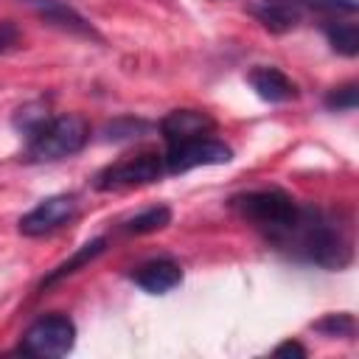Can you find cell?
Returning <instances> with one entry per match:
<instances>
[{
    "label": "cell",
    "instance_id": "cell-22",
    "mask_svg": "<svg viewBox=\"0 0 359 359\" xmlns=\"http://www.w3.org/2000/svg\"><path fill=\"white\" fill-rule=\"evenodd\" d=\"M275 353H278V356H283V353L306 356V348H303V345H297V342H283V345H278V348H275Z\"/></svg>",
    "mask_w": 359,
    "mask_h": 359
},
{
    "label": "cell",
    "instance_id": "cell-14",
    "mask_svg": "<svg viewBox=\"0 0 359 359\" xmlns=\"http://www.w3.org/2000/svg\"><path fill=\"white\" fill-rule=\"evenodd\" d=\"M168 222H171V210H168L165 205H154V208H146L143 213L126 219V222L121 224V230L129 233V236H143V233L163 230Z\"/></svg>",
    "mask_w": 359,
    "mask_h": 359
},
{
    "label": "cell",
    "instance_id": "cell-20",
    "mask_svg": "<svg viewBox=\"0 0 359 359\" xmlns=\"http://www.w3.org/2000/svg\"><path fill=\"white\" fill-rule=\"evenodd\" d=\"M306 11H325V14H353L356 11V0H297Z\"/></svg>",
    "mask_w": 359,
    "mask_h": 359
},
{
    "label": "cell",
    "instance_id": "cell-16",
    "mask_svg": "<svg viewBox=\"0 0 359 359\" xmlns=\"http://www.w3.org/2000/svg\"><path fill=\"white\" fill-rule=\"evenodd\" d=\"M50 118V112H48V107L45 104H39V101H34V104H25V107H20L17 112H14V126L25 135V137H31L45 121Z\"/></svg>",
    "mask_w": 359,
    "mask_h": 359
},
{
    "label": "cell",
    "instance_id": "cell-5",
    "mask_svg": "<svg viewBox=\"0 0 359 359\" xmlns=\"http://www.w3.org/2000/svg\"><path fill=\"white\" fill-rule=\"evenodd\" d=\"M165 174V163L160 154L154 151H140V154H129L112 165H107L104 171H98L95 177V188L98 191H126V188H140L149 182H157Z\"/></svg>",
    "mask_w": 359,
    "mask_h": 359
},
{
    "label": "cell",
    "instance_id": "cell-4",
    "mask_svg": "<svg viewBox=\"0 0 359 359\" xmlns=\"http://www.w3.org/2000/svg\"><path fill=\"white\" fill-rule=\"evenodd\" d=\"M73 345H76V323L65 314H45L25 328L17 351L25 356L53 359L70 353Z\"/></svg>",
    "mask_w": 359,
    "mask_h": 359
},
{
    "label": "cell",
    "instance_id": "cell-3",
    "mask_svg": "<svg viewBox=\"0 0 359 359\" xmlns=\"http://www.w3.org/2000/svg\"><path fill=\"white\" fill-rule=\"evenodd\" d=\"M230 208L252 222L258 230H264L266 238H272L275 233H280L297 213V202L283 194L280 188H261V191H247L230 199Z\"/></svg>",
    "mask_w": 359,
    "mask_h": 359
},
{
    "label": "cell",
    "instance_id": "cell-7",
    "mask_svg": "<svg viewBox=\"0 0 359 359\" xmlns=\"http://www.w3.org/2000/svg\"><path fill=\"white\" fill-rule=\"evenodd\" d=\"M79 213V202L73 194H56L42 199L36 208H31L22 219H20V233L28 238H39L48 236L59 227H65L67 222H73V216Z\"/></svg>",
    "mask_w": 359,
    "mask_h": 359
},
{
    "label": "cell",
    "instance_id": "cell-19",
    "mask_svg": "<svg viewBox=\"0 0 359 359\" xmlns=\"http://www.w3.org/2000/svg\"><path fill=\"white\" fill-rule=\"evenodd\" d=\"M356 104H359V90H356L353 81L342 84V87H337V90H331L325 95V107L328 109H356Z\"/></svg>",
    "mask_w": 359,
    "mask_h": 359
},
{
    "label": "cell",
    "instance_id": "cell-11",
    "mask_svg": "<svg viewBox=\"0 0 359 359\" xmlns=\"http://www.w3.org/2000/svg\"><path fill=\"white\" fill-rule=\"evenodd\" d=\"M247 81H250V87L255 90V95L264 98V101H269V104H283V101L297 98V87H294V81H292L283 70H278V67L261 65V67L250 70Z\"/></svg>",
    "mask_w": 359,
    "mask_h": 359
},
{
    "label": "cell",
    "instance_id": "cell-12",
    "mask_svg": "<svg viewBox=\"0 0 359 359\" xmlns=\"http://www.w3.org/2000/svg\"><path fill=\"white\" fill-rule=\"evenodd\" d=\"M132 280H135L140 289L151 292V294H165V292H171L174 286H180L182 269H180V264L171 261V258H154V261L140 264V266L132 272Z\"/></svg>",
    "mask_w": 359,
    "mask_h": 359
},
{
    "label": "cell",
    "instance_id": "cell-1",
    "mask_svg": "<svg viewBox=\"0 0 359 359\" xmlns=\"http://www.w3.org/2000/svg\"><path fill=\"white\" fill-rule=\"evenodd\" d=\"M278 250L306 261L317 264L323 269H342L353 258V247L348 233L323 210L317 208H300L294 219L269 238Z\"/></svg>",
    "mask_w": 359,
    "mask_h": 359
},
{
    "label": "cell",
    "instance_id": "cell-8",
    "mask_svg": "<svg viewBox=\"0 0 359 359\" xmlns=\"http://www.w3.org/2000/svg\"><path fill=\"white\" fill-rule=\"evenodd\" d=\"M213 129H216V121L199 109H174L160 121V135L165 137L168 146L194 140V137H205Z\"/></svg>",
    "mask_w": 359,
    "mask_h": 359
},
{
    "label": "cell",
    "instance_id": "cell-18",
    "mask_svg": "<svg viewBox=\"0 0 359 359\" xmlns=\"http://www.w3.org/2000/svg\"><path fill=\"white\" fill-rule=\"evenodd\" d=\"M107 140H132V137H140L149 132V123L146 121H135V118H121V121H112L107 123Z\"/></svg>",
    "mask_w": 359,
    "mask_h": 359
},
{
    "label": "cell",
    "instance_id": "cell-17",
    "mask_svg": "<svg viewBox=\"0 0 359 359\" xmlns=\"http://www.w3.org/2000/svg\"><path fill=\"white\" fill-rule=\"evenodd\" d=\"M317 331H323L325 337H353L356 331V323H353V314L348 311H339V314H325L320 323H314Z\"/></svg>",
    "mask_w": 359,
    "mask_h": 359
},
{
    "label": "cell",
    "instance_id": "cell-15",
    "mask_svg": "<svg viewBox=\"0 0 359 359\" xmlns=\"http://www.w3.org/2000/svg\"><path fill=\"white\" fill-rule=\"evenodd\" d=\"M325 36L331 42V48L342 56H356L359 53V28L356 22H325Z\"/></svg>",
    "mask_w": 359,
    "mask_h": 359
},
{
    "label": "cell",
    "instance_id": "cell-9",
    "mask_svg": "<svg viewBox=\"0 0 359 359\" xmlns=\"http://www.w3.org/2000/svg\"><path fill=\"white\" fill-rule=\"evenodd\" d=\"M250 14L272 34H286L297 28L306 17V8L297 0H258L250 6Z\"/></svg>",
    "mask_w": 359,
    "mask_h": 359
},
{
    "label": "cell",
    "instance_id": "cell-10",
    "mask_svg": "<svg viewBox=\"0 0 359 359\" xmlns=\"http://www.w3.org/2000/svg\"><path fill=\"white\" fill-rule=\"evenodd\" d=\"M20 3H25V6L34 8L45 22H50V25L67 31V34H76V36H98L95 28H93L73 6H67L65 0H20Z\"/></svg>",
    "mask_w": 359,
    "mask_h": 359
},
{
    "label": "cell",
    "instance_id": "cell-6",
    "mask_svg": "<svg viewBox=\"0 0 359 359\" xmlns=\"http://www.w3.org/2000/svg\"><path fill=\"white\" fill-rule=\"evenodd\" d=\"M230 160H233V149L210 135L174 143V146H168V151L163 157L165 174H185L199 165H224Z\"/></svg>",
    "mask_w": 359,
    "mask_h": 359
},
{
    "label": "cell",
    "instance_id": "cell-21",
    "mask_svg": "<svg viewBox=\"0 0 359 359\" xmlns=\"http://www.w3.org/2000/svg\"><path fill=\"white\" fill-rule=\"evenodd\" d=\"M17 28L11 25V22H0V53L3 50H8L11 45H17Z\"/></svg>",
    "mask_w": 359,
    "mask_h": 359
},
{
    "label": "cell",
    "instance_id": "cell-13",
    "mask_svg": "<svg viewBox=\"0 0 359 359\" xmlns=\"http://www.w3.org/2000/svg\"><path fill=\"white\" fill-rule=\"evenodd\" d=\"M104 244H107L104 238H93V241H87L84 247H79V250H76V252H73V255H70L67 261H62V264H59V266H56L53 272H48V278L42 280V289H45V286H53V283H59L62 278L73 275V272H76L79 266L90 264V261H93L95 255H101V252H104Z\"/></svg>",
    "mask_w": 359,
    "mask_h": 359
},
{
    "label": "cell",
    "instance_id": "cell-2",
    "mask_svg": "<svg viewBox=\"0 0 359 359\" xmlns=\"http://www.w3.org/2000/svg\"><path fill=\"white\" fill-rule=\"evenodd\" d=\"M90 140V126L81 115H50L31 137H28V160L31 163H53L81 151Z\"/></svg>",
    "mask_w": 359,
    "mask_h": 359
}]
</instances>
